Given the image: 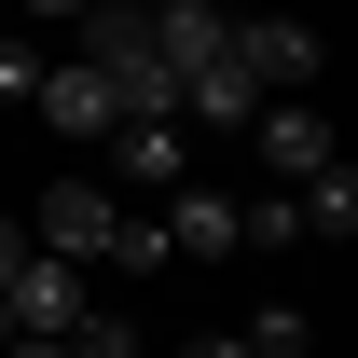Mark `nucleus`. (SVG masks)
<instances>
[{
  "mask_svg": "<svg viewBox=\"0 0 358 358\" xmlns=\"http://www.w3.org/2000/svg\"><path fill=\"white\" fill-rule=\"evenodd\" d=\"M179 358H317V317L275 303V317H248V331H193Z\"/></svg>",
  "mask_w": 358,
  "mask_h": 358,
  "instance_id": "6e6552de",
  "label": "nucleus"
},
{
  "mask_svg": "<svg viewBox=\"0 0 358 358\" xmlns=\"http://www.w3.org/2000/svg\"><path fill=\"white\" fill-rule=\"evenodd\" d=\"M152 234H166V262H221L234 248V193L221 179H179V193H152Z\"/></svg>",
  "mask_w": 358,
  "mask_h": 358,
  "instance_id": "39448f33",
  "label": "nucleus"
},
{
  "mask_svg": "<svg viewBox=\"0 0 358 358\" xmlns=\"http://www.w3.org/2000/svg\"><path fill=\"white\" fill-rule=\"evenodd\" d=\"M193 152H207V138L166 124V110H152V124H110V193H179V179H193Z\"/></svg>",
  "mask_w": 358,
  "mask_h": 358,
  "instance_id": "20e7f679",
  "label": "nucleus"
},
{
  "mask_svg": "<svg viewBox=\"0 0 358 358\" xmlns=\"http://www.w3.org/2000/svg\"><path fill=\"white\" fill-rule=\"evenodd\" d=\"M55 358H138V331H124V317H110V303H83V317H69V331H55Z\"/></svg>",
  "mask_w": 358,
  "mask_h": 358,
  "instance_id": "9d476101",
  "label": "nucleus"
},
{
  "mask_svg": "<svg viewBox=\"0 0 358 358\" xmlns=\"http://www.w3.org/2000/svg\"><path fill=\"white\" fill-rule=\"evenodd\" d=\"M14 14H83V0H14Z\"/></svg>",
  "mask_w": 358,
  "mask_h": 358,
  "instance_id": "4468645a",
  "label": "nucleus"
},
{
  "mask_svg": "<svg viewBox=\"0 0 358 358\" xmlns=\"http://www.w3.org/2000/svg\"><path fill=\"white\" fill-rule=\"evenodd\" d=\"M124 193L110 179H42V207H28V248H55V262H83V275H110V248H124Z\"/></svg>",
  "mask_w": 358,
  "mask_h": 358,
  "instance_id": "f257e3e1",
  "label": "nucleus"
},
{
  "mask_svg": "<svg viewBox=\"0 0 358 358\" xmlns=\"http://www.w3.org/2000/svg\"><path fill=\"white\" fill-rule=\"evenodd\" d=\"M28 110H42L55 138H110V83H96L83 55H55V69H42V96H28Z\"/></svg>",
  "mask_w": 358,
  "mask_h": 358,
  "instance_id": "0eeeda50",
  "label": "nucleus"
},
{
  "mask_svg": "<svg viewBox=\"0 0 358 358\" xmlns=\"http://www.w3.org/2000/svg\"><path fill=\"white\" fill-rule=\"evenodd\" d=\"M289 221H303V234H331V248L358 234V179H345V152H331L317 179H289Z\"/></svg>",
  "mask_w": 358,
  "mask_h": 358,
  "instance_id": "1a4fd4ad",
  "label": "nucleus"
},
{
  "mask_svg": "<svg viewBox=\"0 0 358 358\" xmlns=\"http://www.w3.org/2000/svg\"><path fill=\"white\" fill-rule=\"evenodd\" d=\"M0 358H55V331H0Z\"/></svg>",
  "mask_w": 358,
  "mask_h": 358,
  "instance_id": "ddd939ff",
  "label": "nucleus"
},
{
  "mask_svg": "<svg viewBox=\"0 0 358 358\" xmlns=\"http://www.w3.org/2000/svg\"><path fill=\"white\" fill-rule=\"evenodd\" d=\"M0 331H14V317H0Z\"/></svg>",
  "mask_w": 358,
  "mask_h": 358,
  "instance_id": "2eb2a0df",
  "label": "nucleus"
},
{
  "mask_svg": "<svg viewBox=\"0 0 358 358\" xmlns=\"http://www.w3.org/2000/svg\"><path fill=\"white\" fill-rule=\"evenodd\" d=\"M234 69H248L262 96H317V83H331V55H317L303 14H234Z\"/></svg>",
  "mask_w": 358,
  "mask_h": 358,
  "instance_id": "f03ea898",
  "label": "nucleus"
},
{
  "mask_svg": "<svg viewBox=\"0 0 358 358\" xmlns=\"http://www.w3.org/2000/svg\"><path fill=\"white\" fill-rule=\"evenodd\" d=\"M14 262H28V221H14V207H0V275H14Z\"/></svg>",
  "mask_w": 358,
  "mask_h": 358,
  "instance_id": "f8f14e48",
  "label": "nucleus"
},
{
  "mask_svg": "<svg viewBox=\"0 0 358 358\" xmlns=\"http://www.w3.org/2000/svg\"><path fill=\"white\" fill-rule=\"evenodd\" d=\"M83 303H96V275H83V262H55V248H28V262L0 275V317H14V331H69Z\"/></svg>",
  "mask_w": 358,
  "mask_h": 358,
  "instance_id": "7ed1b4c3",
  "label": "nucleus"
},
{
  "mask_svg": "<svg viewBox=\"0 0 358 358\" xmlns=\"http://www.w3.org/2000/svg\"><path fill=\"white\" fill-rule=\"evenodd\" d=\"M248 152H262L275 179H317L331 166V110H317V96H262V110H248Z\"/></svg>",
  "mask_w": 358,
  "mask_h": 358,
  "instance_id": "423d86ee",
  "label": "nucleus"
},
{
  "mask_svg": "<svg viewBox=\"0 0 358 358\" xmlns=\"http://www.w3.org/2000/svg\"><path fill=\"white\" fill-rule=\"evenodd\" d=\"M42 69H55V55L28 42V28H0V110H28V96H42Z\"/></svg>",
  "mask_w": 358,
  "mask_h": 358,
  "instance_id": "9b49d317",
  "label": "nucleus"
}]
</instances>
